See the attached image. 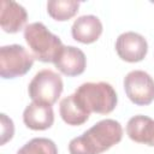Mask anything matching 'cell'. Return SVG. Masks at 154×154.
<instances>
[{
  "label": "cell",
  "instance_id": "obj_1",
  "mask_svg": "<svg viewBox=\"0 0 154 154\" xmlns=\"http://www.w3.org/2000/svg\"><path fill=\"white\" fill-rule=\"evenodd\" d=\"M123 138V128L114 119H102L94 124L83 135L69 143L70 154H101Z\"/></svg>",
  "mask_w": 154,
  "mask_h": 154
},
{
  "label": "cell",
  "instance_id": "obj_2",
  "mask_svg": "<svg viewBox=\"0 0 154 154\" xmlns=\"http://www.w3.org/2000/svg\"><path fill=\"white\" fill-rule=\"evenodd\" d=\"M24 38L28 43L34 59L42 63H55L64 45L61 40L51 32L41 22L30 23L24 28Z\"/></svg>",
  "mask_w": 154,
  "mask_h": 154
},
{
  "label": "cell",
  "instance_id": "obj_3",
  "mask_svg": "<svg viewBox=\"0 0 154 154\" xmlns=\"http://www.w3.org/2000/svg\"><path fill=\"white\" fill-rule=\"evenodd\" d=\"M77 99L89 112L99 114L111 113L118 102L114 88L107 82H87L75 91Z\"/></svg>",
  "mask_w": 154,
  "mask_h": 154
},
{
  "label": "cell",
  "instance_id": "obj_4",
  "mask_svg": "<svg viewBox=\"0 0 154 154\" xmlns=\"http://www.w3.org/2000/svg\"><path fill=\"white\" fill-rule=\"evenodd\" d=\"M63 79L57 72L45 69L38 71L29 83L28 93L32 101L53 105L63 93Z\"/></svg>",
  "mask_w": 154,
  "mask_h": 154
},
{
  "label": "cell",
  "instance_id": "obj_5",
  "mask_svg": "<svg viewBox=\"0 0 154 154\" xmlns=\"http://www.w3.org/2000/svg\"><path fill=\"white\" fill-rule=\"evenodd\" d=\"M34 65V57L20 45L0 48V76L4 79L24 76Z\"/></svg>",
  "mask_w": 154,
  "mask_h": 154
},
{
  "label": "cell",
  "instance_id": "obj_6",
  "mask_svg": "<svg viewBox=\"0 0 154 154\" xmlns=\"http://www.w3.org/2000/svg\"><path fill=\"white\" fill-rule=\"evenodd\" d=\"M124 89L130 101L137 106H146L154 101V79L146 71H130L124 78Z\"/></svg>",
  "mask_w": 154,
  "mask_h": 154
},
{
  "label": "cell",
  "instance_id": "obj_7",
  "mask_svg": "<svg viewBox=\"0 0 154 154\" xmlns=\"http://www.w3.org/2000/svg\"><path fill=\"white\" fill-rule=\"evenodd\" d=\"M116 51L119 58L128 63H137L144 59L148 52L146 38L135 31H126L118 36Z\"/></svg>",
  "mask_w": 154,
  "mask_h": 154
},
{
  "label": "cell",
  "instance_id": "obj_8",
  "mask_svg": "<svg viewBox=\"0 0 154 154\" xmlns=\"http://www.w3.org/2000/svg\"><path fill=\"white\" fill-rule=\"evenodd\" d=\"M54 65L63 75L75 77L84 72L87 66V58L83 51L79 48L73 46H64Z\"/></svg>",
  "mask_w": 154,
  "mask_h": 154
},
{
  "label": "cell",
  "instance_id": "obj_9",
  "mask_svg": "<svg viewBox=\"0 0 154 154\" xmlns=\"http://www.w3.org/2000/svg\"><path fill=\"white\" fill-rule=\"evenodd\" d=\"M23 122L31 130H47L54 123L53 108L51 105L32 101L23 112Z\"/></svg>",
  "mask_w": 154,
  "mask_h": 154
},
{
  "label": "cell",
  "instance_id": "obj_10",
  "mask_svg": "<svg viewBox=\"0 0 154 154\" xmlns=\"http://www.w3.org/2000/svg\"><path fill=\"white\" fill-rule=\"evenodd\" d=\"M26 10L16 1L1 0L0 25L5 32H18L26 23Z\"/></svg>",
  "mask_w": 154,
  "mask_h": 154
},
{
  "label": "cell",
  "instance_id": "obj_11",
  "mask_svg": "<svg viewBox=\"0 0 154 154\" xmlns=\"http://www.w3.org/2000/svg\"><path fill=\"white\" fill-rule=\"evenodd\" d=\"M72 37L81 43H93L97 41L102 34V23L94 14H84L78 17L71 28Z\"/></svg>",
  "mask_w": 154,
  "mask_h": 154
},
{
  "label": "cell",
  "instance_id": "obj_12",
  "mask_svg": "<svg viewBox=\"0 0 154 154\" xmlns=\"http://www.w3.org/2000/svg\"><path fill=\"white\" fill-rule=\"evenodd\" d=\"M126 134L134 142L154 147V119L147 116H134L126 124Z\"/></svg>",
  "mask_w": 154,
  "mask_h": 154
},
{
  "label": "cell",
  "instance_id": "obj_13",
  "mask_svg": "<svg viewBox=\"0 0 154 154\" xmlns=\"http://www.w3.org/2000/svg\"><path fill=\"white\" fill-rule=\"evenodd\" d=\"M59 113H60L61 119L67 125H72V126L84 124L89 119V116H90V113L83 107L81 101L77 99L75 93L64 97L60 101Z\"/></svg>",
  "mask_w": 154,
  "mask_h": 154
},
{
  "label": "cell",
  "instance_id": "obj_14",
  "mask_svg": "<svg viewBox=\"0 0 154 154\" xmlns=\"http://www.w3.org/2000/svg\"><path fill=\"white\" fill-rule=\"evenodd\" d=\"M79 8V1L76 0H49L47 2L48 14L59 22L71 19Z\"/></svg>",
  "mask_w": 154,
  "mask_h": 154
},
{
  "label": "cell",
  "instance_id": "obj_15",
  "mask_svg": "<svg viewBox=\"0 0 154 154\" xmlns=\"http://www.w3.org/2000/svg\"><path fill=\"white\" fill-rule=\"evenodd\" d=\"M17 154H58V148L52 140L36 137L26 142Z\"/></svg>",
  "mask_w": 154,
  "mask_h": 154
},
{
  "label": "cell",
  "instance_id": "obj_16",
  "mask_svg": "<svg viewBox=\"0 0 154 154\" xmlns=\"http://www.w3.org/2000/svg\"><path fill=\"white\" fill-rule=\"evenodd\" d=\"M14 126L12 119H10L5 113L1 114V144H5L13 136Z\"/></svg>",
  "mask_w": 154,
  "mask_h": 154
}]
</instances>
